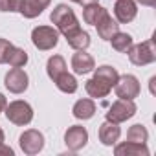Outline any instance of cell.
<instances>
[{
	"label": "cell",
	"mask_w": 156,
	"mask_h": 156,
	"mask_svg": "<svg viewBox=\"0 0 156 156\" xmlns=\"http://www.w3.org/2000/svg\"><path fill=\"white\" fill-rule=\"evenodd\" d=\"M8 62L13 66V68H22L26 62H28V53L22 50V48H15L9 51V57H8Z\"/></svg>",
	"instance_id": "25"
},
{
	"label": "cell",
	"mask_w": 156,
	"mask_h": 156,
	"mask_svg": "<svg viewBox=\"0 0 156 156\" xmlns=\"http://www.w3.org/2000/svg\"><path fill=\"white\" fill-rule=\"evenodd\" d=\"M2 141H4V130L0 129V143H2Z\"/></svg>",
	"instance_id": "32"
},
{
	"label": "cell",
	"mask_w": 156,
	"mask_h": 156,
	"mask_svg": "<svg viewBox=\"0 0 156 156\" xmlns=\"http://www.w3.org/2000/svg\"><path fill=\"white\" fill-rule=\"evenodd\" d=\"M96 28H98V35L101 37V39H105V41H110V37L114 35V33H118L119 31V24H118V20H114L108 13L96 24Z\"/></svg>",
	"instance_id": "17"
},
{
	"label": "cell",
	"mask_w": 156,
	"mask_h": 156,
	"mask_svg": "<svg viewBox=\"0 0 156 156\" xmlns=\"http://www.w3.org/2000/svg\"><path fill=\"white\" fill-rule=\"evenodd\" d=\"M66 42H68V46H72L73 50H87V48L90 46V35L79 28L77 31L66 35Z\"/></svg>",
	"instance_id": "19"
},
{
	"label": "cell",
	"mask_w": 156,
	"mask_h": 156,
	"mask_svg": "<svg viewBox=\"0 0 156 156\" xmlns=\"http://www.w3.org/2000/svg\"><path fill=\"white\" fill-rule=\"evenodd\" d=\"M114 90L119 99H134L140 96V81H138V77H134L130 73L121 75L118 83L114 85Z\"/></svg>",
	"instance_id": "6"
},
{
	"label": "cell",
	"mask_w": 156,
	"mask_h": 156,
	"mask_svg": "<svg viewBox=\"0 0 156 156\" xmlns=\"http://www.w3.org/2000/svg\"><path fill=\"white\" fill-rule=\"evenodd\" d=\"M4 85L9 92L13 94H22L28 90V85H30V79H28V73L20 68H13L6 73V79H4Z\"/></svg>",
	"instance_id": "8"
},
{
	"label": "cell",
	"mask_w": 156,
	"mask_h": 156,
	"mask_svg": "<svg viewBox=\"0 0 156 156\" xmlns=\"http://www.w3.org/2000/svg\"><path fill=\"white\" fill-rule=\"evenodd\" d=\"M19 143H20V149H22L26 154L33 156V154H39V152L42 151V147H44V136H42L39 130L30 129V130H24V132L20 134Z\"/></svg>",
	"instance_id": "7"
},
{
	"label": "cell",
	"mask_w": 156,
	"mask_h": 156,
	"mask_svg": "<svg viewBox=\"0 0 156 156\" xmlns=\"http://www.w3.org/2000/svg\"><path fill=\"white\" fill-rule=\"evenodd\" d=\"M119 136H121L119 123H114V121H108V119L105 123H101V127H99V141L103 145H107V147L116 145Z\"/></svg>",
	"instance_id": "12"
},
{
	"label": "cell",
	"mask_w": 156,
	"mask_h": 156,
	"mask_svg": "<svg viewBox=\"0 0 156 156\" xmlns=\"http://www.w3.org/2000/svg\"><path fill=\"white\" fill-rule=\"evenodd\" d=\"M53 83H55V87H57L61 92H64V94H73V92L77 90V79H75L72 73H68V72L61 73Z\"/></svg>",
	"instance_id": "22"
},
{
	"label": "cell",
	"mask_w": 156,
	"mask_h": 156,
	"mask_svg": "<svg viewBox=\"0 0 156 156\" xmlns=\"http://www.w3.org/2000/svg\"><path fill=\"white\" fill-rule=\"evenodd\" d=\"M85 88H87L88 96L96 98V99L98 98H107L110 94V90H112V87L108 83H105L103 79H99V77H92V79H88L87 85H85Z\"/></svg>",
	"instance_id": "15"
},
{
	"label": "cell",
	"mask_w": 156,
	"mask_h": 156,
	"mask_svg": "<svg viewBox=\"0 0 156 156\" xmlns=\"http://www.w3.org/2000/svg\"><path fill=\"white\" fill-rule=\"evenodd\" d=\"M138 13V6H136V0H116L114 4V15L116 20L119 24H129L136 19Z\"/></svg>",
	"instance_id": "10"
},
{
	"label": "cell",
	"mask_w": 156,
	"mask_h": 156,
	"mask_svg": "<svg viewBox=\"0 0 156 156\" xmlns=\"http://www.w3.org/2000/svg\"><path fill=\"white\" fill-rule=\"evenodd\" d=\"M64 72H66V61L61 55H53V57L48 59V62H46V73H48V77H50L51 81H55L57 77L61 73H64Z\"/></svg>",
	"instance_id": "20"
},
{
	"label": "cell",
	"mask_w": 156,
	"mask_h": 156,
	"mask_svg": "<svg viewBox=\"0 0 156 156\" xmlns=\"http://www.w3.org/2000/svg\"><path fill=\"white\" fill-rule=\"evenodd\" d=\"M50 2L51 0H22L20 8H19V13L22 17H26V19H35L50 6Z\"/></svg>",
	"instance_id": "13"
},
{
	"label": "cell",
	"mask_w": 156,
	"mask_h": 156,
	"mask_svg": "<svg viewBox=\"0 0 156 156\" xmlns=\"http://www.w3.org/2000/svg\"><path fill=\"white\" fill-rule=\"evenodd\" d=\"M136 114V105L132 99H118L107 112V119L114 123H123Z\"/></svg>",
	"instance_id": "5"
},
{
	"label": "cell",
	"mask_w": 156,
	"mask_h": 156,
	"mask_svg": "<svg viewBox=\"0 0 156 156\" xmlns=\"http://www.w3.org/2000/svg\"><path fill=\"white\" fill-rule=\"evenodd\" d=\"M116 156H149V149L145 143H134V141H123L116 145L114 149Z\"/></svg>",
	"instance_id": "14"
},
{
	"label": "cell",
	"mask_w": 156,
	"mask_h": 156,
	"mask_svg": "<svg viewBox=\"0 0 156 156\" xmlns=\"http://www.w3.org/2000/svg\"><path fill=\"white\" fill-rule=\"evenodd\" d=\"M107 13H108V11H107L103 6H99L98 2H88V4L85 6V9H83V20H85L87 24H90V26H96Z\"/></svg>",
	"instance_id": "16"
},
{
	"label": "cell",
	"mask_w": 156,
	"mask_h": 156,
	"mask_svg": "<svg viewBox=\"0 0 156 156\" xmlns=\"http://www.w3.org/2000/svg\"><path fill=\"white\" fill-rule=\"evenodd\" d=\"M0 156H13V149H11V147H8L4 141L0 143Z\"/></svg>",
	"instance_id": "28"
},
{
	"label": "cell",
	"mask_w": 156,
	"mask_h": 156,
	"mask_svg": "<svg viewBox=\"0 0 156 156\" xmlns=\"http://www.w3.org/2000/svg\"><path fill=\"white\" fill-rule=\"evenodd\" d=\"M87 141H88V132H87V129L85 127H81V125H73V127H70L68 130H66V134H64V143H66V147L70 149V151H81L85 145H87Z\"/></svg>",
	"instance_id": "9"
},
{
	"label": "cell",
	"mask_w": 156,
	"mask_h": 156,
	"mask_svg": "<svg viewBox=\"0 0 156 156\" xmlns=\"http://www.w3.org/2000/svg\"><path fill=\"white\" fill-rule=\"evenodd\" d=\"M31 42L35 48H39L42 51L53 50L59 42V31L51 26H39L31 31Z\"/></svg>",
	"instance_id": "3"
},
{
	"label": "cell",
	"mask_w": 156,
	"mask_h": 156,
	"mask_svg": "<svg viewBox=\"0 0 156 156\" xmlns=\"http://www.w3.org/2000/svg\"><path fill=\"white\" fill-rule=\"evenodd\" d=\"M88 2H98V0H88Z\"/></svg>",
	"instance_id": "34"
},
{
	"label": "cell",
	"mask_w": 156,
	"mask_h": 156,
	"mask_svg": "<svg viewBox=\"0 0 156 156\" xmlns=\"http://www.w3.org/2000/svg\"><path fill=\"white\" fill-rule=\"evenodd\" d=\"M110 42H112V48H114L116 51H121V53H127L129 48L134 44V42H132V37H130L129 33H121V31L114 33V35L110 37Z\"/></svg>",
	"instance_id": "23"
},
{
	"label": "cell",
	"mask_w": 156,
	"mask_h": 156,
	"mask_svg": "<svg viewBox=\"0 0 156 156\" xmlns=\"http://www.w3.org/2000/svg\"><path fill=\"white\" fill-rule=\"evenodd\" d=\"M50 20L55 24L57 31L62 33L64 37L70 35V33H73V31H77V30L81 28V26H79V20H77V17H75V13H73V9L68 8L66 4L55 6V9H53L51 15H50Z\"/></svg>",
	"instance_id": "1"
},
{
	"label": "cell",
	"mask_w": 156,
	"mask_h": 156,
	"mask_svg": "<svg viewBox=\"0 0 156 156\" xmlns=\"http://www.w3.org/2000/svg\"><path fill=\"white\" fill-rule=\"evenodd\" d=\"M72 112H73V118H77V119H83V121L90 119L96 114V103L92 99H79L73 105Z\"/></svg>",
	"instance_id": "18"
},
{
	"label": "cell",
	"mask_w": 156,
	"mask_h": 156,
	"mask_svg": "<svg viewBox=\"0 0 156 156\" xmlns=\"http://www.w3.org/2000/svg\"><path fill=\"white\" fill-rule=\"evenodd\" d=\"M22 0H0V11L2 13H13L19 11Z\"/></svg>",
	"instance_id": "26"
},
{
	"label": "cell",
	"mask_w": 156,
	"mask_h": 156,
	"mask_svg": "<svg viewBox=\"0 0 156 156\" xmlns=\"http://www.w3.org/2000/svg\"><path fill=\"white\" fill-rule=\"evenodd\" d=\"M72 68H73L75 73H79V75L90 73L96 68L94 57L90 53H87L85 50H77V53H73V57H72Z\"/></svg>",
	"instance_id": "11"
},
{
	"label": "cell",
	"mask_w": 156,
	"mask_h": 156,
	"mask_svg": "<svg viewBox=\"0 0 156 156\" xmlns=\"http://www.w3.org/2000/svg\"><path fill=\"white\" fill-rule=\"evenodd\" d=\"M147 140H149V132H147V129H145L143 125H140V123L132 125V127L129 129V132H127V141L147 143Z\"/></svg>",
	"instance_id": "24"
},
{
	"label": "cell",
	"mask_w": 156,
	"mask_h": 156,
	"mask_svg": "<svg viewBox=\"0 0 156 156\" xmlns=\"http://www.w3.org/2000/svg\"><path fill=\"white\" fill-rule=\"evenodd\" d=\"M6 105H8V99L4 98V94H0V112L6 108Z\"/></svg>",
	"instance_id": "30"
},
{
	"label": "cell",
	"mask_w": 156,
	"mask_h": 156,
	"mask_svg": "<svg viewBox=\"0 0 156 156\" xmlns=\"http://www.w3.org/2000/svg\"><path fill=\"white\" fill-rule=\"evenodd\" d=\"M129 59L132 64L136 66H147L151 62L156 61V48H154V41L149 39V41H143L140 44H132L129 48Z\"/></svg>",
	"instance_id": "2"
},
{
	"label": "cell",
	"mask_w": 156,
	"mask_h": 156,
	"mask_svg": "<svg viewBox=\"0 0 156 156\" xmlns=\"http://www.w3.org/2000/svg\"><path fill=\"white\" fill-rule=\"evenodd\" d=\"M154 83H156V77H152V79H151V92L154 94Z\"/></svg>",
	"instance_id": "31"
},
{
	"label": "cell",
	"mask_w": 156,
	"mask_h": 156,
	"mask_svg": "<svg viewBox=\"0 0 156 156\" xmlns=\"http://www.w3.org/2000/svg\"><path fill=\"white\" fill-rule=\"evenodd\" d=\"M11 50H13V44L8 39H0V64L8 62V57H9Z\"/></svg>",
	"instance_id": "27"
},
{
	"label": "cell",
	"mask_w": 156,
	"mask_h": 156,
	"mask_svg": "<svg viewBox=\"0 0 156 156\" xmlns=\"http://www.w3.org/2000/svg\"><path fill=\"white\" fill-rule=\"evenodd\" d=\"M72 2H75V4H83L85 0H72Z\"/></svg>",
	"instance_id": "33"
},
{
	"label": "cell",
	"mask_w": 156,
	"mask_h": 156,
	"mask_svg": "<svg viewBox=\"0 0 156 156\" xmlns=\"http://www.w3.org/2000/svg\"><path fill=\"white\" fill-rule=\"evenodd\" d=\"M136 2H140L141 6H147V8H154L156 6V0H136Z\"/></svg>",
	"instance_id": "29"
},
{
	"label": "cell",
	"mask_w": 156,
	"mask_h": 156,
	"mask_svg": "<svg viewBox=\"0 0 156 156\" xmlns=\"http://www.w3.org/2000/svg\"><path fill=\"white\" fill-rule=\"evenodd\" d=\"M92 72H94V77H99V79H103V81H105V83H108L112 88H114V85H116V83H118V79H119L118 70H116V68H112V66H108V64L98 66V68H94Z\"/></svg>",
	"instance_id": "21"
},
{
	"label": "cell",
	"mask_w": 156,
	"mask_h": 156,
	"mask_svg": "<svg viewBox=\"0 0 156 156\" xmlns=\"http://www.w3.org/2000/svg\"><path fill=\"white\" fill-rule=\"evenodd\" d=\"M4 110H6V118L19 127H24L33 119V108L26 101H11L9 105H6Z\"/></svg>",
	"instance_id": "4"
}]
</instances>
